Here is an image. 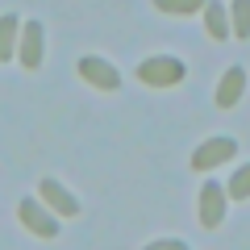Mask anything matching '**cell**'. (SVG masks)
Listing matches in <instances>:
<instances>
[{
  "label": "cell",
  "instance_id": "1",
  "mask_svg": "<svg viewBox=\"0 0 250 250\" xmlns=\"http://www.w3.org/2000/svg\"><path fill=\"white\" fill-rule=\"evenodd\" d=\"M138 80L150 83V88H171V83L184 80V62L171 59V54H154V59H146L138 67Z\"/></svg>",
  "mask_w": 250,
  "mask_h": 250
},
{
  "label": "cell",
  "instance_id": "3",
  "mask_svg": "<svg viewBox=\"0 0 250 250\" xmlns=\"http://www.w3.org/2000/svg\"><path fill=\"white\" fill-rule=\"evenodd\" d=\"M80 75L92 83V88H104V92H113L117 83H121L117 67H108V62H104V59H96V54H83V59H80Z\"/></svg>",
  "mask_w": 250,
  "mask_h": 250
},
{
  "label": "cell",
  "instance_id": "14",
  "mask_svg": "<svg viewBox=\"0 0 250 250\" xmlns=\"http://www.w3.org/2000/svg\"><path fill=\"white\" fill-rule=\"evenodd\" d=\"M146 250H188L184 242H154V246H146Z\"/></svg>",
  "mask_w": 250,
  "mask_h": 250
},
{
  "label": "cell",
  "instance_id": "5",
  "mask_svg": "<svg viewBox=\"0 0 250 250\" xmlns=\"http://www.w3.org/2000/svg\"><path fill=\"white\" fill-rule=\"evenodd\" d=\"M17 213H21V221H25V229H34L38 238H54V233H59V221H54L38 200H21Z\"/></svg>",
  "mask_w": 250,
  "mask_h": 250
},
{
  "label": "cell",
  "instance_id": "4",
  "mask_svg": "<svg viewBox=\"0 0 250 250\" xmlns=\"http://www.w3.org/2000/svg\"><path fill=\"white\" fill-rule=\"evenodd\" d=\"M221 217H225V188L221 184H205L200 188V225L217 229Z\"/></svg>",
  "mask_w": 250,
  "mask_h": 250
},
{
  "label": "cell",
  "instance_id": "9",
  "mask_svg": "<svg viewBox=\"0 0 250 250\" xmlns=\"http://www.w3.org/2000/svg\"><path fill=\"white\" fill-rule=\"evenodd\" d=\"M205 25H208V34L221 42V38H229V25H225V9L221 4H205Z\"/></svg>",
  "mask_w": 250,
  "mask_h": 250
},
{
  "label": "cell",
  "instance_id": "7",
  "mask_svg": "<svg viewBox=\"0 0 250 250\" xmlns=\"http://www.w3.org/2000/svg\"><path fill=\"white\" fill-rule=\"evenodd\" d=\"M242 88H246V71H242V67H229V71L221 75V88H217V104L233 108L242 100Z\"/></svg>",
  "mask_w": 250,
  "mask_h": 250
},
{
  "label": "cell",
  "instance_id": "2",
  "mask_svg": "<svg viewBox=\"0 0 250 250\" xmlns=\"http://www.w3.org/2000/svg\"><path fill=\"white\" fill-rule=\"evenodd\" d=\"M233 154H238V142H233V138H213V142L196 146V154H192V167H196V171H208V167H217V163L233 159Z\"/></svg>",
  "mask_w": 250,
  "mask_h": 250
},
{
  "label": "cell",
  "instance_id": "11",
  "mask_svg": "<svg viewBox=\"0 0 250 250\" xmlns=\"http://www.w3.org/2000/svg\"><path fill=\"white\" fill-rule=\"evenodd\" d=\"M233 34L250 38V0H233Z\"/></svg>",
  "mask_w": 250,
  "mask_h": 250
},
{
  "label": "cell",
  "instance_id": "8",
  "mask_svg": "<svg viewBox=\"0 0 250 250\" xmlns=\"http://www.w3.org/2000/svg\"><path fill=\"white\" fill-rule=\"evenodd\" d=\"M21 62H25L29 71L42 62V25H38V21H29V25L21 29Z\"/></svg>",
  "mask_w": 250,
  "mask_h": 250
},
{
  "label": "cell",
  "instance_id": "12",
  "mask_svg": "<svg viewBox=\"0 0 250 250\" xmlns=\"http://www.w3.org/2000/svg\"><path fill=\"white\" fill-rule=\"evenodd\" d=\"M205 4L208 0H154V9H163V13H196Z\"/></svg>",
  "mask_w": 250,
  "mask_h": 250
},
{
  "label": "cell",
  "instance_id": "6",
  "mask_svg": "<svg viewBox=\"0 0 250 250\" xmlns=\"http://www.w3.org/2000/svg\"><path fill=\"white\" fill-rule=\"evenodd\" d=\"M42 200H46V205H50L59 217H75V213H80L75 196H71V192H67V188L59 184V179H42Z\"/></svg>",
  "mask_w": 250,
  "mask_h": 250
},
{
  "label": "cell",
  "instance_id": "10",
  "mask_svg": "<svg viewBox=\"0 0 250 250\" xmlns=\"http://www.w3.org/2000/svg\"><path fill=\"white\" fill-rule=\"evenodd\" d=\"M17 17H0V59H9L13 54V38H17Z\"/></svg>",
  "mask_w": 250,
  "mask_h": 250
},
{
  "label": "cell",
  "instance_id": "13",
  "mask_svg": "<svg viewBox=\"0 0 250 250\" xmlns=\"http://www.w3.org/2000/svg\"><path fill=\"white\" fill-rule=\"evenodd\" d=\"M229 196L233 200H246L250 196V163L242 171H233V179H229Z\"/></svg>",
  "mask_w": 250,
  "mask_h": 250
}]
</instances>
